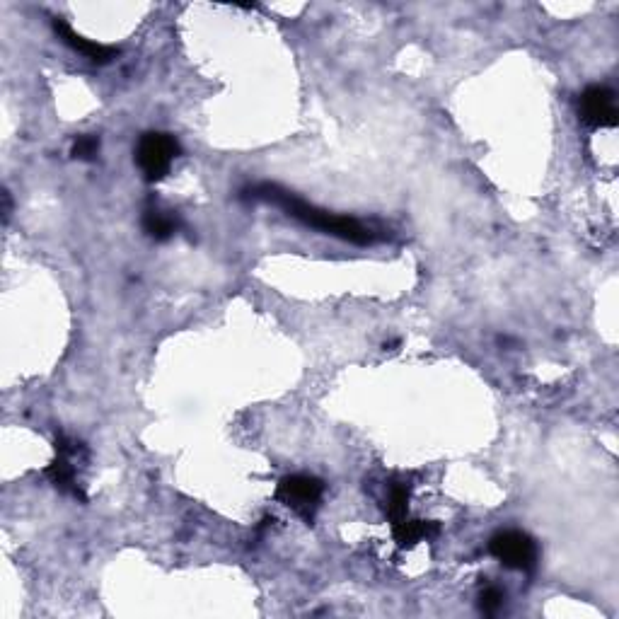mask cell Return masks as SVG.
Masks as SVG:
<instances>
[{"label": "cell", "instance_id": "cell-6", "mask_svg": "<svg viewBox=\"0 0 619 619\" xmlns=\"http://www.w3.org/2000/svg\"><path fill=\"white\" fill-rule=\"evenodd\" d=\"M578 117L590 129H615L619 117L615 92L605 88V85H590L581 92Z\"/></svg>", "mask_w": 619, "mask_h": 619}, {"label": "cell", "instance_id": "cell-11", "mask_svg": "<svg viewBox=\"0 0 619 619\" xmlns=\"http://www.w3.org/2000/svg\"><path fill=\"white\" fill-rule=\"evenodd\" d=\"M97 153H100V138L90 136V133H85V136H78L73 141L71 155L75 160H95Z\"/></svg>", "mask_w": 619, "mask_h": 619}, {"label": "cell", "instance_id": "cell-13", "mask_svg": "<svg viewBox=\"0 0 619 619\" xmlns=\"http://www.w3.org/2000/svg\"><path fill=\"white\" fill-rule=\"evenodd\" d=\"M3 204H5V208H3V216H5V223H8L10 211H13V201H10V194H8V192H3Z\"/></svg>", "mask_w": 619, "mask_h": 619}, {"label": "cell", "instance_id": "cell-8", "mask_svg": "<svg viewBox=\"0 0 619 619\" xmlns=\"http://www.w3.org/2000/svg\"><path fill=\"white\" fill-rule=\"evenodd\" d=\"M392 535H395L399 547H414L419 545V542L436 537L438 525L428 523V520H412L407 516L397 520V523H392Z\"/></svg>", "mask_w": 619, "mask_h": 619}, {"label": "cell", "instance_id": "cell-10", "mask_svg": "<svg viewBox=\"0 0 619 619\" xmlns=\"http://www.w3.org/2000/svg\"><path fill=\"white\" fill-rule=\"evenodd\" d=\"M409 494H412V489H409V484L404 482H395L387 491V516H390L392 523H397V520L407 518L409 513Z\"/></svg>", "mask_w": 619, "mask_h": 619}, {"label": "cell", "instance_id": "cell-7", "mask_svg": "<svg viewBox=\"0 0 619 619\" xmlns=\"http://www.w3.org/2000/svg\"><path fill=\"white\" fill-rule=\"evenodd\" d=\"M51 25H54V32L59 34V39L63 44H68L73 51L83 54L85 59L92 61V63H100V66H104V63L114 61L119 56L117 46L97 44V42H92V39H85L83 34L75 32L66 20H61V17H54V22H51Z\"/></svg>", "mask_w": 619, "mask_h": 619}, {"label": "cell", "instance_id": "cell-9", "mask_svg": "<svg viewBox=\"0 0 619 619\" xmlns=\"http://www.w3.org/2000/svg\"><path fill=\"white\" fill-rule=\"evenodd\" d=\"M143 230L150 240L165 242L179 230V218L172 211H160V208H148L143 216Z\"/></svg>", "mask_w": 619, "mask_h": 619}, {"label": "cell", "instance_id": "cell-1", "mask_svg": "<svg viewBox=\"0 0 619 619\" xmlns=\"http://www.w3.org/2000/svg\"><path fill=\"white\" fill-rule=\"evenodd\" d=\"M254 201H266V204H274L283 208L288 216L300 221L308 228L317 230L322 235L339 237L344 242H354V245H373L380 240V235L375 230H370L368 225L349 216H334V213L325 211V208H317L308 204V201L298 199V196L281 189L279 184H259V187H250L245 192Z\"/></svg>", "mask_w": 619, "mask_h": 619}, {"label": "cell", "instance_id": "cell-5", "mask_svg": "<svg viewBox=\"0 0 619 619\" xmlns=\"http://www.w3.org/2000/svg\"><path fill=\"white\" fill-rule=\"evenodd\" d=\"M80 453H83V445L59 433V436H56V460L46 467L44 474L61 494L85 501V494L78 482V467H75V457H80Z\"/></svg>", "mask_w": 619, "mask_h": 619}, {"label": "cell", "instance_id": "cell-3", "mask_svg": "<svg viewBox=\"0 0 619 619\" xmlns=\"http://www.w3.org/2000/svg\"><path fill=\"white\" fill-rule=\"evenodd\" d=\"M489 552L491 557L499 559L506 569L525 571V574H532V571L537 569V559H540L535 540H532L528 532L520 530L496 532L489 542Z\"/></svg>", "mask_w": 619, "mask_h": 619}, {"label": "cell", "instance_id": "cell-12", "mask_svg": "<svg viewBox=\"0 0 619 619\" xmlns=\"http://www.w3.org/2000/svg\"><path fill=\"white\" fill-rule=\"evenodd\" d=\"M503 603H506V593H503L499 586L484 588L482 595H479V610H482L484 615H496Z\"/></svg>", "mask_w": 619, "mask_h": 619}, {"label": "cell", "instance_id": "cell-4", "mask_svg": "<svg viewBox=\"0 0 619 619\" xmlns=\"http://www.w3.org/2000/svg\"><path fill=\"white\" fill-rule=\"evenodd\" d=\"M322 496H325V482L312 477V474H291V477H283L279 487H276V499L293 508L308 523L315 518Z\"/></svg>", "mask_w": 619, "mask_h": 619}, {"label": "cell", "instance_id": "cell-2", "mask_svg": "<svg viewBox=\"0 0 619 619\" xmlns=\"http://www.w3.org/2000/svg\"><path fill=\"white\" fill-rule=\"evenodd\" d=\"M182 155V146L172 133L163 131H150L143 133L141 141L136 146V163L141 167L146 182L155 184L163 182L170 175V167L175 163V158Z\"/></svg>", "mask_w": 619, "mask_h": 619}]
</instances>
